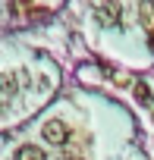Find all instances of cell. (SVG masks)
Here are the masks:
<instances>
[{"instance_id":"6da1fadb","label":"cell","mask_w":154,"mask_h":160,"mask_svg":"<svg viewBox=\"0 0 154 160\" xmlns=\"http://www.w3.org/2000/svg\"><path fill=\"white\" fill-rule=\"evenodd\" d=\"M41 135H44L47 144H66V141H69V126L60 122V119H47V122L41 126Z\"/></svg>"},{"instance_id":"7a4b0ae2","label":"cell","mask_w":154,"mask_h":160,"mask_svg":"<svg viewBox=\"0 0 154 160\" xmlns=\"http://www.w3.org/2000/svg\"><path fill=\"white\" fill-rule=\"evenodd\" d=\"M120 16H123V10H120L116 3H101V7H95V19H98L104 28L120 25Z\"/></svg>"},{"instance_id":"3957f363","label":"cell","mask_w":154,"mask_h":160,"mask_svg":"<svg viewBox=\"0 0 154 160\" xmlns=\"http://www.w3.org/2000/svg\"><path fill=\"white\" fill-rule=\"evenodd\" d=\"M16 91H19V78H16L13 72H3V75H0V94L13 98Z\"/></svg>"},{"instance_id":"277c9868","label":"cell","mask_w":154,"mask_h":160,"mask_svg":"<svg viewBox=\"0 0 154 160\" xmlns=\"http://www.w3.org/2000/svg\"><path fill=\"white\" fill-rule=\"evenodd\" d=\"M13 160H44V151L35 148V144H22V148L13 154Z\"/></svg>"},{"instance_id":"5b68a950","label":"cell","mask_w":154,"mask_h":160,"mask_svg":"<svg viewBox=\"0 0 154 160\" xmlns=\"http://www.w3.org/2000/svg\"><path fill=\"white\" fill-rule=\"evenodd\" d=\"M132 91H135V98H138V104H145V107H148V104L154 101V98H151V88H148L145 82H135V85H132Z\"/></svg>"}]
</instances>
